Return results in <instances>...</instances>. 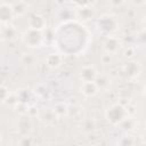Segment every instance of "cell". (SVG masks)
I'll list each match as a JSON object with an SVG mask.
<instances>
[{
  "instance_id": "cell-1",
  "label": "cell",
  "mask_w": 146,
  "mask_h": 146,
  "mask_svg": "<svg viewBox=\"0 0 146 146\" xmlns=\"http://www.w3.org/2000/svg\"><path fill=\"white\" fill-rule=\"evenodd\" d=\"M128 117V111L121 104H114L106 111V119L113 125H120Z\"/></svg>"
},
{
  "instance_id": "cell-2",
  "label": "cell",
  "mask_w": 146,
  "mask_h": 146,
  "mask_svg": "<svg viewBox=\"0 0 146 146\" xmlns=\"http://www.w3.org/2000/svg\"><path fill=\"white\" fill-rule=\"evenodd\" d=\"M22 40H23V42H24L27 47L36 48V47H40V46L42 44L44 38H43L42 32L35 31V30H32V29H27V30L23 33Z\"/></svg>"
},
{
  "instance_id": "cell-3",
  "label": "cell",
  "mask_w": 146,
  "mask_h": 146,
  "mask_svg": "<svg viewBox=\"0 0 146 146\" xmlns=\"http://www.w3.org/2000/svg\"><path fill=\"white\" fill-rule=\"evenodd\" d=\"M98 29L100 30L102 33L106 34L107 36L114 32L116 30V26H117V22L114 17L110 16V15H104L102 16L99 19H98Z\"/></svg>"
},
{
  "instance_id": "cell-4",
  "label": "cell",
  "mask_w": 146,
  "mask_h": 146,
  "mask_svg": "<svg viewBox=\"0 0 146 146\" xmlns=\"http://www.w3.org/2000/svg\"><path fill=\"white\" fill-rule=\"evenodd\" d=\"M15 16L11 3H8L6 1H1L0 3V21L2 25H9L13 21V17Z\"/></svg>"
},
{
  "instance_id": "cell-5",
  "label": "cell",
  "mask_w": 146,
  "mask_h": 146,
  "mask_svg": "<svg viewBox=\"0 0 146 146\" xmlns=\"http://www.w3.org/2000/svg\"><path fill=\"white\" fill-rule=\"evenodd\" d=\"M46 27H47V21L41 14L33 13L30 16V18H29V29L42 32Z\"/></svg>"
},
{
  "instance_id": "cell-6",
  "label": "cell",
  "mask_w": 146,
  "mask_h": 146,
  "mask_svg": "<svg viewBox=\"0 0 146 146\" xmlns=\"http://www.w3.org/2000/svg\"><path fill=\"white\" fill-rule=\"evenodd\" d=\"M103 47H104V50L106 51L107 55H113V54H116L120 50L121 41L116 36L108 35V36H106V39L103 43Z\"/></svg>"
},
{
  "instance_id": "cell-7",
  "label": "cell",
  "mask_w": 146,
  "mask_h": 146,
  "mask_svg": "<svg viewBox=\"0 0 146 146\" xmlns=\"http://www.w3.org/2000/svg\"><path fill=\"white\" fill-rule=\"evenodd\" d=\"M79 74H80V79H81L82 83L83 82H94L98 76V73H97L96 68L91 65L83 66Z\"/></svg>"
},
{
  "instance_id": "cell-8",
  "label": "cell",
  "mask_w": 146,
  "mask_h": 146,
  "mask_svg": "<svg viewBox=\"0 0 146 146\" xmlns=\"http://www.w3.org/2000/svg\"><path fill=\"white\" fill-rule=\"evenodd\" d=\"M139 71H140V67H139V64L136 60H129L123 66V73L129 79H132V78L137 76L139 74Z\"/></svg>"
},
{
  "instance_id": "cell-9",
  "label": "cell",
  "mask_w": 146,
  "mask_h": 146,
  "mask_svg": "<svg viewBox=\"0 0 146 146\" xmlns=\"http://www.w3.org/2000/svg\"><path fill=\"white\" fill-rule=\"evenodd\" d=\"M17 36V30L11 24L2 25L1 27V39L2 41H13Z\"/></svg>"
},
{
  "instance_id": "cell-10",
  "label": "cell",
  "mask_w": 146,
  "mask_h": 146,
  "mask_svg": "<svg viewBox=\"0 0 146 146\" xmlns=\"http://www.w3.org/2000/svg\"><path fill=\"white\" fill-rule=\"evenodd\" d=\"M98 87L96 84V82H83L81 86V92L86 96V97H92L98 92Z\"/></svg>"
},
{
  "instance_id": "cell-11",
  "label": "cell",
  "mask_w": 146,
  "mask_h": 146,
  "mask_svg": "<svg viewBox=\"0 0 146 146\" xmlns=\"http://www.w3.org/2000/svg\"><path fill=\"white\" fill-rule=\"evenodd\" d=\"M46 63H47V65L49 67L56 68L62 63V56L59 54H55V52L54 54H49L48 57H47V59H46Z\"/></svg>"
},
{
  "instance_id": "cell-12",
  "label": "cell",
  "mask_w": 146,
  "mask_h": 146,
  "mask_svg": "<svg viewBox=\"0 0 146 146\" xmlns=\"http://www.w3.org/2000/svg\"><path fill=\"white\" fill-rule=\"evenodd\" d=\"M31 127H32V124H31V121L29 120V117H21V120H19V122L17 124V129L24 136L30 132Z\"/></svg>"
},
{
  "instance_id": "cell-13",
  "label": "cell",
  "mask_w": 146,
  "mask_h": 146,
  "mask_svg": "<svg viewBox=\"0 0 146 146\" xmlns=\"http://www.w3.org/2000/svg\"><path fill=\"white\" fill-rule=\"evenodd\" d=\"M16 96V99H17V103L19 104H23V105H26L31 98V92L26 89H21L17 91V94L15 95Z\"/></svg>"
},
{
  "instance_id": "cell-14",
  "label": "cell",
  "mask_w": 146,
  "mask_h": 146,
  "mask_svg": "<svg viewBox=\"0 0 146 146\" xmlns=\"http://www.w3.org/2000/svg\"><path fill=\"white\" fill-rule=\"evenodd\" d=\"M11 7H13V10H14V14L15 16L16 15H23L26 13L29 6L26 2L24 1H17V2H13L11 3Z\"/></svg>"
},
{
  "instance_id": "cell-15",
  "label": "cell",
  "mask_w": 146,
  "mask_h": 146,
  "mask_svg": "<svg viewBox=\"0 0 146 146\" xmlns=\"http://www.w3.org/2000/svg\"><path fill=\"white\" fill-rule=\"evenodd\" d=\"M92 15H94L92 9L89 7H81L76 9V16L82 19H89L92 17Z\"/></svg>"
},
{
  "instance_id": "cell-16",
  "label": "cell",
  "mask_w": 146,
  "mask_h": 146,
  "mask_svg": "<svg viewBox=\"0 0 146 146\" xmlns=\"http://www.w3.org/2000/svg\"><path fill=\"white\" fill-rule=\"evenodd\" d=\"M22 63L25 65V66H29V67H32L36 64V57L33 55V54H23L22 56Z\"/></svg>"
},
{
  "instance_id": "cell-17",
  "label": "cell",
  "mask_w": 146,
  "mask_h": 146,
  "mask_svg": "<svg viewBox=\"0 0 146 146\" xmlns=\"http://www.w3.org/2000/svg\"><path fill=\"white\" fill-rule=\"evenodd\" d=\"M98 89H106L108 86H110V79L106 76V75H103V74H98L97 79L95 80Z\"/></svg>"
},
{
  "instance_id": "cell-18",
  "label": "cell",
  "mask_w": 146,
  "mask_h": 146,
  "mask_svg": "<svg viewBox=\"0 0 146 146\" xmlns=\"http://www.w3.org/2000/svg\"><path fill=\"white\" fill-rule=\"evenodd\" d=\"M52 111L55 112V114L57 116H63V115H65L67 113V106L64 103H58V104H56L54 106Z\"/></svg>"
},
{
  "instance_id": "cell-19",
  "label": "cell",
  "mask_w": 146,
  "mask_h": 146,
  "mask_svg": "<svg viewBox=\"0 0 146 146\" xmlns=\"http://www.w3.org/2000/svg\"><path fill=\"white\" fill-rule=\"evenodd\" d=\"M1 102L3 103V104H6V102L8 100V98L11 96V94L9 92V89H7V87L5 86V84H2L1 86Z\"/></svg>"
},
{
  "instance_id": "cell-20",
  "label": "cell",
  "mask_w": 146,
  "mask_h": 146,
  "mask_svg": "<svg viewBox=\"0 0 146 146\" xmlns=\"http://www.w3.org/2000/svg\"><path fill=\"white\" fill-rule=\"evenodd\" d=\"M133 145V139L131 136H124L120 140V146H132Z\"/></svg>"
},
{
  "instance_id": "cell-21",
  "label": "cell",
  "mask_w": 146,
  "mask_h": 146,
  "mask_svg": "<svg viewBox=\"0 0 146 146\" xmlns=\"http://www.w3.org/2000/svg\"><path fill=\"white\" fill-rule=\"evenodd\" d=\"M120 125H121V128L124 129V130H131V129L133 128V121H132L131 119L127 117Z\"/></svg>"
},
{
  "instance_id": "cell-22",
  "label": "cell",
  "mask_w": 146,
  "mask_h": 146,
  "mask_svg": "<svg viewBox=\"0 0 146 146\" xmlns=\"http://www.w3.org/2000/svg\"><path fill=\"white\" fill-rule=\"evenodd\" d=\"M83 129L86 131H92L95 129V121L94 120H90V119L86 120L83 122Z\"/></svg>"
},
{
  "instance_id": "cell-23",
  "label": "cell",
  "mask_w": 146,
  "mask_h": 146,
  "mask_svg": "<svg viewBox=\"0 0 146 146\" xmlns=\"http://www.w3.org/2000/svg\"><path fill=\"white\" fill-rule=\"evenodd\" d=\"M19 146H32V140L29 136H24V138L21 140Z\"/></svg>"
},
{
  "instance_id": "cell-24",
  "label": "cell",
  "mask_w": 146,
  "mask_h": 146,
  "mask_svg": "<svg viewBox=\"0 0 146 146\" xmlns=\"http://www.w3.org/2000/svg\"><path fill=\"white\" fill-rule=\"evenodd\" d=\"M143 26H144L145 30H146V17H144V19H143Z\"/></svg>"
},
{
  "instance_id": "cell-25",
  "label": "cell",
  "mask_w": 146,
  "mask_h": 146,
  "mask_svg": "<svg viewBox=\"0 0 146 146\" xmlns=\"http://www.w3.org/2000/svg\"><path fill=\"white\" fill-rule=\"evenodd\" d=\"M92 146H103L102 144H95V145H92Z\"/></svg>"
},
{
  "instance_id": "cell-26",
  "label": "cell",
  "mask_w": 146,
  "mask_h": 146,
  "mask_svg": "<svg viewBox=\"0 0 146 146\" xmlns=\"http://www.w3.org/2000/svg\"><path fill=\"white\" fill-rule=\"evenodd\" d=\"M145 95H146V87H145Z\"/></svg>"
}]
</instances>
